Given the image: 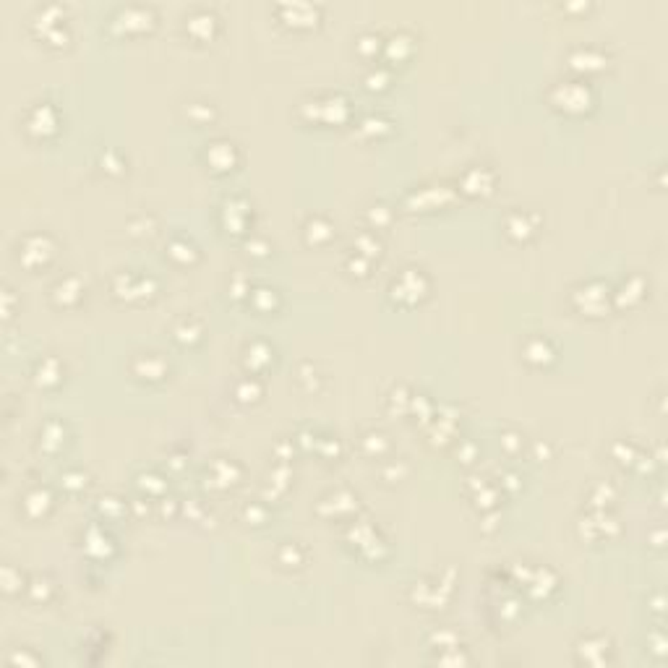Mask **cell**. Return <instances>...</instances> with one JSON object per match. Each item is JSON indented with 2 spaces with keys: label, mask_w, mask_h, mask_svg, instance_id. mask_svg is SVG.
<instances>
[{
  "label": "cell",
  "mask_w": 668,
  "mask_h": 668,
  "mask_svg": "<svg viewBox=\"0 0 668 668\" xmlns=\"http://www.w3.org/2000/svg\"><path fill=\"white\" fill-rule=\"evenodd\" d=\"M609 642L600 637H588L577 645V655L582 663H606L609 660Z\"/></svg>",
  "instance_id": "obj_5"
},
{
  "label": "cell",
  "mask_w": 668,
  "mask_h": 668,
  "mask_svg": "<svg viewBox=\"0 0 668 668\" xmlns=\"http://www.w3.org/2000/svg\"><path fill=\"white\" fill-rule=\"evenodd\" d=\"M525 358L530 363H538V366H546L554 360V348H551L549 339H530L528 348H525Z\"/></svg>",
  "instance_id": "obj_6"
},
{
  "label": "cell",
  "mask_w": 668,
  "mask_h": 668,
  "mask_svg": "<svg viewBox=\"0 0 668 668\" xmlns=\"http://www.w3.org/2000/svg\"><path fill=\"white\" fill-rule=\"evenodd\" d=\"M55 126H58V115H55L50 105H37L29 112V118H27V128L34 136H47V133L55 131Z\"/></svg>",
  "instance_id": "obj_4"
},
{
  "label": "cell",
  "mask_w": 668,
  "mask_h": 668,
  "mask_svg": "<svg viewBox=\"0 0 668 668\" xmlns=\"http://www.w3.org/2000/svg\"><path fill=\"white\" fill-rule=\"evenodd\" d=\"M470 178H475L473 183H465V191H473V193H483V191H489L491 188V175H489V170H483V168H473L468 172Z\"/></svg>",
  "instance_id": "obj_11"
},
{
  "label": "cell",
  "mask_w": 668,
  "mask_h": 668,
  "mask_svg": "<svg viewBox=\"0 0 668 668\" xmlns=\"http://www.w3.org/2000/svg\"><path fill=\"white\" fill-rule=\"evenodd\" d=\"M426 292V279L418 269H405V274L392 285V295L394 298H410V303H415Z\"/></svg>",
  "instance_id": "obj_3"
},
{
  "label": "cell",
  "mask_w": 668,
  "mask_h": 668,
  "mask_svg": "<svg viewBox=\"0 0 668 668\" xmlns=\"http://www.w3.org/2000/svg\"><path fill=\"white\" fill-rule=\"evenodd\" d=\"M306 238H309V243H313V246L327 243V240L332 238V225L329 222H324L321 217L311 220L309 225H306Z\"/></svg>",
  "instance_id": "obj_9"
},
{
  "label": "cell",
  "mask_w": 668,
  "mask_h": 668,
  "mask_svg": "<svg viewBox=\"0 0 668 668\" xmlns=\"http://www.w3.org/2000/svg\"><path fill=\"white\" fill-rule=\"evenodd\" d=\"M507 232L509 235H514L517 240H525L533 232V225H528V214H522V211H514L512 217L507 220Z\"/></svg>",
  "instance_id": "obj_10"
},
{
  "label": "cell",
  "mask_w": 668,
  "mask_h": 668,
  "mask_svg": "<svg viewBox=\"0 0 668 668\" xmlns=\"http://www.w3.org/2000/svg\"><path fill=\"white\" fill-rule=\"evenodd\" d=\"M551 100H554L558 110L564 112H585L590 107V102H593V94H590L588 87L569 81V84H558L554 94H551Z\"/></svg>",
  "instance_id": "obj_1"
},
{
  "label": "cell",
  "mask_w": 668,
  "mask_h": 668,
  "mask_svg": "<svg viewBox=\"0 0 668 668\" xmlns=\"http://www.w3.org/2000/svg\"><path fill=\"white\" fill-rule=\"evenodd\" d=\"M246 384V392H238V397L243 399V402H248V399H256L261 394V387L256 384V381H243Z\"/></svg>",
  "instance_id": "obj_12"
},
{
  "label": "cell",
  "mask_w": 668,
  "mask_h": 668,
  "mask_svg": "<svg viewBox=\"0 0 668 668\" xmlns=\"http://www.w3.org/2000/svg\"><path fill=\"white\" fill-rule=\"evenodd\" d=\"M52 298L58 300L60 306H70L73 300H79L81 298L79 279L68 277V279H63V282H58V285H55V290H52Z\"/></svg>",
  "instance_id": "obj_8"
},
{
  "label": "cell",
  "mask_w": 668,
  "mask_h": 668,
  "mask_svg": "<svg viewBox=\"0 0 668 668\" xmlns=\"http://www.w3.org/2000/svg\"><path fill=\"white\" fill-rule=\"evenodd\" d=\"M50 256H52V246H50V238H45V235H29L19 251L21 264L29 267V269L47 264Z\"/></svg>",
  "instance_id": "obj_2"
},
{
  "label": "cell",
  "mask_w": 668,
  "mask_h": 668,
  "mask_svg": "<svg viewBox=\"0 0 668 668\" xmlns=\"http://www.w3.org/2000/svg\"><path fill=\"white\" fill-rule=\"evenodd\" d=\"M50 504H52L50 493H47V491H42V489L29 491V493H27V499H24V509H27V514H29V517H42V514L50 509Z\"/></svg>",
  "instance_id": "obj_7"
}]
</instances>
